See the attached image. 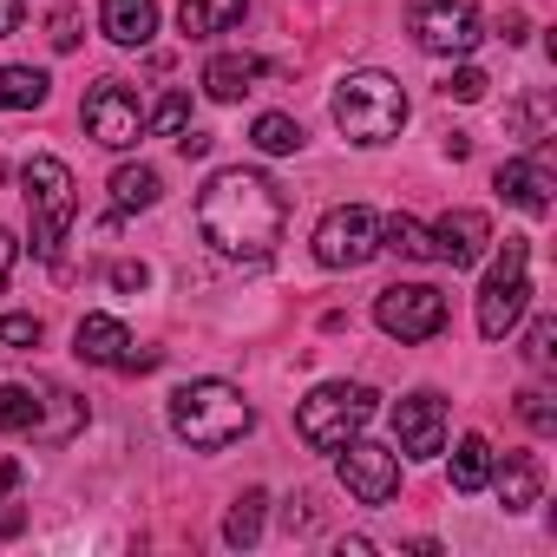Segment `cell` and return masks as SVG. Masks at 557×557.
Returning a JSON list of instances; mask_svg holds the SVG:
<instances>
[{"label":"cell","mask_w":557,"mask_h":557,"mask_svg":"<svg viewBox=\"0 0 557 557\" xmlns=\"http://www.w3.org/2000/svg\"><path fill=\"white\" fill-rule=\"evenodd\" d=\"M158 361H164L158 348H145V355H132V348H125V355H119V368H125V374H151Z\"/></svg>","instance_id":"e575fe53"},{"label":"cell","mask_w":557,"mask_h":557,"mask_svg":"<svg viewBox=\"0 0 557 557\" xmlns=\"http://www.w3.org/2000/svg\"><path fill=\"white\" fill-rule=\"evenodd\" d=\"M335 125L348 145H394L407 125V86L394 73H348L335 86Z\"/></svg>","instance_id":"3957f363"},{"label":"cell","mask_w":557,"mask_h":557,"mask_svg":"<svg viewBox=\"0 0 557 557\" xmlns=\"http://www.w3.org/2000/svg\"><path fill=\"white\" fill-rule=\"evenodd\" d=\"M485 86H492V79H485L479 66H459V73H453L440 92H446V99H459V106H472V99H485Z\"/></svg>","instance_id":"4dcf8cb0"},{"label":"cell","mask_w":557,"mask_h":557,"mask_svg":"<svg viewBox=\"0 0 557 557\" xmlns=\"http://www.w3.org/2000/svg\"><path fill=\"white\" fill-rule=\"evenodd\" d=\"M262 505H269V492H262V485H249V492H243V498L230 505V518H223V537H230L236 550L262 537Z\"/></svg>","instance_id":"4316f807"},{"label":"cell","mask_w":557,"mask_h":557,"mask_svg":"<svg viewBox=\"0 0 557 557\" xmlns=\"http://www.w3.org/2000/svg\"><path fill=\"white\" fill-rule=\"evenodd\" d=\"M381 256V216L368 203H342L315 223V262L322 269H368Z\"/></svg>","instance_id":"ba28073f"},{"label":"cell","mask_w":557,"mask_h":557,"mask_svg":"<svg viewBox=\"0 0 557 557\" xmlns=\"http://www.w3.org/2000/svg\"><path fill=\"white\" fill-rule=\"evenodd\" d=\"M249 426H256V407H249L243 387H230V381H184V387L171 394V433H177L184 446H197V453H223V446H236Z\"/></svg>","instance_id":"7a4b0ae2"},{"label":"cell","mask_w":557,"mask_h":557,"mask_svg":"<svg viewBox=\"0 0 557 557\" xmlns=\"http://www.w3.org/2000/svg\"><path fill=\"white\" fill-rule=\"evenodd\" d=\"M197 230L216 256H236V262H262L275 256L289 230V197L275 190L262 171H216L203 190H197Z\"/></svg>","instance_id":"6da1fadb"},{"label":"cell","mask_w":557,"mask_h":557,"mask_svg":"<svg viewBox=\"0 0 557 557\" xmlns=\"http://www.w3.org/2000/svg\"><path fill=\"white\" fill-rule=\"evenodd\" d=\"M550 119H557V99H550V92H524V99L511 106V132H518L524 145H544V138H550Z\"/></svg>","instance_id":"d4e9b609"},{"label":"cell","mask_w":557,"mask_h":557,"mask_svg":"<svg viewBox=\"0 0 557 557\" xmlns=\"http://www.w3.org/2000/svg\"><path fill=\"white\" fill-rule=\"evenodd\" d=\"M125 348H132V335H125L119 315H86V322L73 329V355H79L86 368H119Z\"/></svg>","instance_id":"9a60e30c"},{"label":"cell","mask_w":557,"mask_h":557,"mask_svg":"<svg viewBox=\"0 0 557 557\" xmlns=\"http://www.w3.org/2000/svg\"><path fill=\"white\" fill-rule=\"evenodd\" d=\"M256 73H262V60H249V53H216V60L203 66V92H210L216 106H236V99L256 86Z\"/></svg>","instance_id":"ffe728a7"},{"label":"cell","mask_w":557,"mask_h":557,"mask_svg":"<svg viewBox=\"0 0 557 557\" xmlns=\"http://www.w3.org/2000/svg\"><path fill=\"white\" fill-rule=\"evenodd\" d=\"M79 119H86V138L106 145V151H132V145L145 138V106H138V92H132L125 79H99V86L86 92Z\"/></svg>","instance_id":"9c48e42d"},{"label":"cell","mask_w":557,"mask_h":557,"mask_svg":"<svg viewBox=\"0 0 557 557\" xmlns=\"http://www.w3.org/2000/svg\"><path fill=\"white\" fill-rule=\"evenodd\" d=\"M145 132H158V138H177V132H190V92H164V99L145 112Z\"/></svg>","instance_id":"83f0119b"},{"label":"cell","mask_w":557,"mask_h":557,"mask_svg":"<svg viewBox=\"0 0 557 557\" xmlns=\"http://www.w3.org/2000/svg\"><path fill=\"white\" fill-rule=\"evenodd\" d=\"M21 190H27V236H34V256H60L73 216H79V190H73V171L60 158H27L21 164Z\"/></svg>","instance_id":"277c9868"},{"label":"cell","mask_w":557,"mask_h":557,"mask_svg":"<svg viewBox=\"0 0 557 557\" xmlns=\"http://www.w3.org/2000/svg\"><path fill=\"white\" fill-rule=\"evenodd\" d=\"M446 446V400L440 394H407V400H394V453H407V459H433Z\"/></svg>","instance_id":"7c38bea8"},{"label":"cell","mask_w":557,"mask_h":557,"mask_svg":"<svg viewBox=\"0 0 557 557\" xmlns=\"http://www.w3.org/2000/svg\"><path fill=\"white\" fill-rule=\"evenodd\" d=\"M158 190H164V184H158L151 164H119V171H112V210H119V216H125V210H151Z\"/></svg>","instance_id":"603a6c76"},{"label":"cell","mask_w":557,"mask_h":557,"mask_svg":"<svg viewBox=\"0 0 557 557\" xmlns=\"http://www.w3.org/2000/svg\"><path fill=\"white\" fill-rule=\"evenodd\" d=\"M426 236H433V256H440V262L472 269V262L485 256V243H492V216H485V210H446Z\"/></svg>","instance_id":"4fadbf2b"},{"label":"cell","mask_w":557,"mask_h":557,"mask_svg":"<svg viewBox=\"0 0 557 557\" xmlns=\"http://www.w3.org/2000/svg\"><path fill=\"white\" fill-rule=\"evenodd\" d=\"M498 190H505V203H518V210H531V216H544L550 210V171H544V158H505L498 164Z\"/></svg>","instance_id":"5bb4252c"},{"label":"cell","mask_w":557,"mask_h":557,"mask_svg":"<svg viewBox=\"0 0 557 557\" xmlns=\"http://www.w3.org/2000/svg\"><path fill=\"white\" fill-rule=\"evenodd\" d=\"M342 485L355 505H387L400 492V453L374 446V440H348L342 446Z\"/></svg>","instance_id":"8fae6325"},{"label":"cell","mask_w":557,"mask_h":557,"mask_svg":"<svg viewBox=\"0 0 557 557\" xmlns=\"http://www.w3.org/2000/svg\"><path fill=\"white\" fill-rule=\"evenodd\" d=\"M243 14H249V0H177L184 40H216V34H230Z\"/></svg>","instance_id":"d6986e66"},{"label":"cell","mask_w":557,"mask_h":557,"mask_svg":"<svg viewBox=\"0 0 557 557\" xmlns=\"http://www.w3.org/2000/svg\"><path fill=\"white\" fill-rule=\"evenodd\" d=\"M14 485H21V466H14V459H0V498H8Z\"/></svg>","instance_id":"74e56055"},{"label":"cell","mask_w":557,"mask_h":557,"mask_svg":"<svg viewBox=\"0 0 557 557\" xmlns=\"http://www.w3.org/2000/svg\"><path fill=\"white\" fill-rule=\"evenodd\" d=\"M381 249H394V256H407V262H433V236H426V223H413V216H387V223H381Z\"/></svg>","instance_id":"484cf974"},{"label":"cell","mask_w":557,"mask_h":557,"mask_svg":"<svg viewBox=\"0 0 557 557\" xmlns=\"http://www.w3.org/2000/svg\"><path fill=\"white\" fill-rule=\"evenodd\" d=\"M492 479H498V505H505V511H531L537 492H544L537 453H505V466H492Z\"/></svg>","instance_id":"ac0fdd59"},{"label":"cell","mask_w":557,"mask_h":557,"mask_svg":"<svg viewBox=\"0 0 557 557\" xmlns=\"http://www.w3.org/2000/svg\"><path fill=\"white\" fill-rule=\"evenodd\" d=\"M47 73L40 66H0V112H34L47 106Z\"/></svg>","instance_id":"7402d4cb"},{"label":"cell","mask_w":557,"mask_h":557,"mask_svg":"<svg viewBox=\"0 0 557 557\" xmlns=\"http://www.w3.org/2000/svg\"><path fill=\"white\" fill-rule=\"evenodd\" d=\"M21 14H27V0H0V40L21 34Z\"/></svg>","instance_id":"d590c367"},{"label":"cell","mask_w":557,"mask_h":557,"mask_svg":"<svg viewBox=\"0 0 557 557\" xmlns=\"http://www.w3.org/2000/svg\"><path fill=\"white\" fill-rule=\"evenodd\" d=\"M374 322H381L394 342H433V335L446 329V296H440L433 283H394V289H381Z\"/></svg>","instance_id":"30bf717a"},{"label":"cell","mask_w":557,"mask_h":557,"mask_svg":"<svg viewBox=\"0 0 557 557\" xmlns=\"http://www.w3.org/2000/svg\"><path fill=\"white\" fill-rule=\"evenodd\" d=\"M79 27H86V21H79L73 8H60V14H53V47H60V53H73V47H79Z\"/></svg>","instance_id":"836d02e7"},{"label":"cell","mask_w":557,"mask_h":557,"mask_svg":"<svg viewBox=\"0 0 557 557\" xmlns=\"http://www.w3.org/2000/svg\"><path fill=\"white\" fill-rule=\"evenodd\" d=\"M368 420H374V387H361V381H329L296 407V433L315 453H342Z\"/></svg>","instance_id":"5b68a950"},{"label":"cell","mask_w":557,"mask_h":557,"mask_svg":"<svg viewBox=\"0 0 557 557\" xmlns=\"http://www.w3.org/2000/svg\"><path fill=\"white\" fill-rule=\"evenodd\" d=\"M550 342H557V322H550V315H537V322H531V335H524V361H531V368H550Z\"/></svg>","instance_id":"1f68e13d"},{"label":"cell","mask_w":557,"mask_h":557,"mask_svg":"<svg viewBox=\"0 0 557 557\" xmlns=\"http://www.w3.org/2000/svg\"><path fill=\"white\" fill-rule=\"evenodd\" d=\"M14 256H21V243L0 230V289H8V275H14Z\"/></svg>","instance_id":"8d00e7d4"},{"label":"cell","mask_w":557,"mask_h":557,"mask_svg":"<svg viewBox=\"0 0 557 557\" xmlns=\"http://www.w3.org/2000/svg\"><path fill=\"white\" fill-rule=\"evenodd\" d=\"M99 27L112 47H145L158 34V0H106L99 8Z\"/></svg>","instance_id":"e0dca14e"},{"label":"cell","mask_w":557,"mask_h":557,"mask_svg":"<svg viewBox=\"0 0 557 557\" xmlns=\"http://www.w3.org/2000/svg\"><path fill=\"white\" fill-rule=\"evenodd\" d=\"M407 27H413V47L433 53V60H466V53L485 40L472 0H413Z\"/></svg>","instance_id":"52a82bcc"},{"label":"cell","mask_w":557,"mask_h":557,"mask_svg":"<svg viewBox=\"0 0 557 557\" xmlns=\"http://www.w3.org/2000/svg\"><path fill=\"white\" fill-rule=\"evenodd\" d=\"M524 269H531V243L524 236H505L498 262L485 269V289H479V335L485 342H505L531 302V283H524Z\"/></svg>","instance_id":"8992f818"},{"label":"cell","mask_w":557,"mask_h":557,"mask_svg":"<svg viewBox=\"0 0 557 557\" xmlns=\"http://www.w3.org/2000/svg\"><path fill=\"white\" fill-rule=\"evenodd\" d=\"M151 283V269L145 262H112V289H125V296H138Z\"/></svg>","instance_id":"d6a6232c"},{"label":"cell","mask_w":557,"mask_h":557,"mask_svg":"<svg viewBox=\"0 0 557 557\" xmlns=\"http://www.w3.org/2000/svg\"><path fill=\"white\" fill-rule=\"evenodd\" d=\"M518 420H524L531 433H557V400H550L544 387H524V394H518Z\"/></svg>","instance_id":"f1b7e54d"},{"label":"cell","mask_w":557,"mask_h":557,"mask_svg":"<svg viewBox=\"0 0 557 557\" xmlns=\"http://www.w3.org/2000/svg\"><path fill=\"white\" fill-rule=\"evenodd\" d=\"M492 485V446H485V433H466L459 446H453V492H485Z\"/></svg>","instance_id":"44dd1931"},{"label":"cell","mask_w":557,"mask_h":557,"mask_svg":"<svg viewBox=\"0 0 557 557\" xmlns=\"http://www.w3.org/2000/svg\"><path fill=\"white\" fill-rule=\"evenodd\" d=\"M47 387L53 381H0V433H21V440H34L40 433V413H47Z\"/></svg>","instance_id":"2e32d148"},{"label":"cell","mask_w":557,"mask_h":557,"mask_svg":"<svg viewBox=\"0 0 557 557\" xmlns=\"http://www.w3.org/2000/svg\"><path fill=\"white\" fill-rule=\"evenodd\" d=\"M21 524H27V511H14V505L0 511V531H8V537H21Z\"/></svg>","instance_id":"f35d334b"},{"label":"cell","mask_w":557,"mask_h":557,"mask_svg":"<svg viewBox=\"0 0 557 557\" xmlns=\"http://www.w3.org/2000/svg\"><path fill=\"white\" fill-rule=\"evenodd\" d=\"M249 145H256L262 158H296V151H302V125H296L289 112H262V119L249 125Z\"/></svg>","instance_id":"cb8c5ba5"},{"label":"cell","mask_w":557,"mask_h":557,"mask_svg":"<svg viewBox=\"0 0 557 557\" xmlns=\"http://www.w3.org/2000/svg\"><path fill=\"white\" fill-rule=\"evenodd\" d=\"M40 315H0V348H40Z\"/></svg>","instance_id":"f546056e"}]
</instances>
